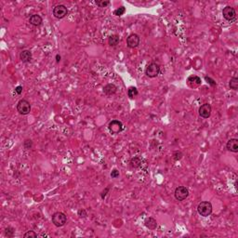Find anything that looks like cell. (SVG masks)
Returning a JSON list of instances; mask_svg holds the SVG:
<instances>
[{
  "mask_svg": "<svg viewBox=\"0 0 238 238\" xmlns=\"http://www.w3.org/2000/svg\"><path fill=\"white\" fill-rule=\"evenodd\" d=\"M226 148L232 153H238V139H230L226 143Z\"/></svg>",
  "mask_w": 238,
  "mask_h": 238,
  "instance_id": "obj_11",
  "label": "cell"
},
{
  "mask_svg": "<svg viewBox=\"0 0 238 238\" xmlns=\"http://www.w3.org/2000/svg\"><path fill=\"white\" fill-rule=\"evenodd\" d=\"M38 235H37V233H35L34 231H28L27 232H25L24 233V235H23V237L24 238H29V237H33V238H36Z\"/></svg>",
  "mask_w": 238,
  "mask_h": 238,
  "instance_id": "obj_25",
  "label": "cell"
},
{
  "mask_svg": "<svg viewBox=\"0 0 238 238\" xmlns=\"http://www.w3.org/2000/svg\"><path fill=\"white\" fill-rule=\"evenodd\" d=\"M234 186H235V188H237V180H235V182H234Z\"/></svg>",
  "mask_w": 238,
  "mask_h": 238,
  "instance_id": "obj_33",
  "label": "cell"
},
{
  "mask_svg": "<svg viewBox=\"0 0 238 238\" xmlns=\"http://www.w3.org/2000/svg\"><path fill=\"white\" fill-rule=\"evenodd\" d=\"M15 92H16L17 94L21 95V94H22V86H18V87H15Z\"/></svg>",
  "mask_w": 238,
  "mask_h": 238,
  "instance_id": "obj_30",
  "label": "cell"
},
{
  "mask_svg": "<svg viewBox=\"0 0 238 238\" xmlns=\"http://www.w3.org/2000/svg\"><path fill=\"white\" fill-rule=\"evenodd\" d=\"M110 190V188L109 187H107L106 189H105V191H103V193H102V195H101V197L103 198V199H104L105 198V196H106V195H107V192Z\"/></svg>",
  "mask_w": 238,
  "mask_h": 238,
  "instance_id": "obj_31",
  "label": "cell"
},
{
  "mask_svg": "<svg viewBox=\"0 0 238 238\" xmlns=\"http://www.w3.org/2000/svg\"><path fill=\"white\" fill-rule=\"evenodd\" d=\"M188 85L191 87H197L198 86L201 85V79L196 76V75H191L188 77Z\"/></svg>",
  "mask_w": 238,
  "mask_h": 238,
  "instance_id": "obj_12",
  "label": "cell"
},
{
  "mask_svg": "<svg viewBox=\"0 0 238 238\" xmlns=\"http://www.w3.org/2000/svg\"><path fill=\"white\" fill-rule=\"evenodd\" d=\"M174 196L178 201H183L189 196V191L184 186H179L175 189Z\"/></svg>",
  "mask_w": 238,
  "mask_h": 238,
  "instance_id": "obj_6",
  "label": "cell"
},
{
  "mask_svg": "<svg viewBox=\"0 0 238 238\" xmlns=\"http://www.w3.org/2000/svg\"><path fill=\"white\" fill-rule=\"evenodd\" d=\"M5 233L8 237H13L15 233V229L12 227H8L5 229Z\"/></svg>",
  "mask_w": 238,
  "mask_h": 238,
  "instance_id": "obj_22",
  "label": "cell"
},
{
  "mask_svg": "<svg viewBox=\"0 0 238 238\" xmlns=\"http://www.w3.org/2000/svg\"><path fill=\"white\" fill-rule=\"evenodd\" d=\"M173 159H174V161H179V160H180L181 158H182V156H183V154L180 152V151H176V152H174L173 153Z\"/></svg>",
  "mask_w": 238,
  "mask_h": 238,
  "instance_id": "obj_24",
  "label": "cell"
},
{
  "mask_svg": "<svg viewBox=\"0 0 238 238\" xmlns=\"http://www.w3.org/2000/svg\"><path fill=\"white\" fill-rule=\"evenodd\" d=\"M119 42H120V37L117 34H113V35L109 36V38H108V44L111 46H115Z\"/></svg>",
  "mask_w": 238,
  "mask_h": 238,
  "instance_id": "obj_18",
  "label": "cell"
},
{
  "mask_svg": "<svg viewBox=\"0 0 238 238\" xmlns=\"http://www.w3.org/2000/svg\"><path fill=\"white\" fill-rule=\"evenodd\" d=\"M23 146L25 149H31L32 146H33V141L31 139H25L24 142H23Z\"/></svg>",
  "mask_w": 238,
  "mask_h": 238,
  "instance_id": "obj_26",
  "label": "cell"
},
{
  "mask_svg": "<svg viewBox=\"0 0 238 238\" xmlns=\"http://www.w3.org/2000/svg\"><path fill=\"white\" fill-rule=\"evenodd\" d=\"M125 12H126V8L122 6V7L116 9V10L114 11V15H115V16H122V15H124Z\"/></svg>",
  "mask_w": 238,
  "mask_h": 238,
  "instance_id": "obj_21",
  "label": "cell"
},
{
  "mask_svg": "<svg viewBox=\"0 0 238 238\" xmlns=\"http://www.w3.org/2000/svg\"><path fill=\"white\" fill-rule=\"evenodd\" d=\"M51 220H52V223L56 227H62V226H63L66 223L67 216L64 213H63V212H55L52 215Z\"/></svg>",
  "mask_w": 238,
  "mask_h": 238,
  "instance_id": "obj_4",
  "label": "cell"
},
{
  "mask_svg": "<svg viewBox=\"0 0 238 238\" xmlns=\"http://www.w3.org/2000/svg\"><path fill=\"white\" fill-rule=\"evenodd\" d=\"M229 87H230L231 89H233V90H237L238 89V78L236 76L231 78L230 83H229Z\"/></svg>",
  "mask_w": 238,
  "mask_h": 238,
  "instance_id": "obj_20",
  "label": "cell"
},
{
  "mask_svg": "<svg viewBox=\"0 0 238 238\" xmlns=\"http://www.w3.org/2000/svg\"><path fill=\"white\" fill-rule=\"evenodd\" d=\"M20 60L22 63H30L32 61V52L30 50H22L20 53Z\"/></svg>",
  "mask_w": 238,
  "mask_h": 238,
  "instance_id": "obj_15",
  "label": "cell"
},
{
  "mask_svg": "<svg viewBox=\"0 0 238 238\" xmlns=\"http://www.w3.org/2000/svg\"><path fill=\"white\" fill-rule=\"evenodd\" d=\"M95 3H96L100 8H105L108 5H110V1H104V0H96Z\"/></svg>",
  "mask_w": 238,
  "mask_h": 238,
  "instance_id": "obj_23",
  "label": "cell"
},
{
  "mask_svg": "<svg viewBox=\"0 0 238 238\" xmlns=\"http://www.w3.org/2000/svg\"><path fill=\"white\" fill-rule=\"evenodd\" d=\"M139 42H140V39L137 34H131L127 38V46L130 47V49L137 47L139 45Z\"/></svg>",
  "mask_w": 238,
  "mask_h": 238,
  "instance_id": "obj_9",
  "label": "cell"
},
{
  "mask_svg": "<svg viewBox=\"0 0 238 238\" xmlns=\"http://www.w3.org/2000/svg\"><path fill=\"white\" fill-rule=\"evenodd\" d=\"M119 171L117 170V169H114L112 172H111V177L113 178V179H116V178H118L119 177Z\"/></svg>",
  "mask_w": 238,
  "mask_h": 238,
  "instance_id": "obj_27",
  "label": "cell"
},
{
  "mask_svg": "<svg viewBox=\"0 0 238 238\" xmlns=\"http://www.w3.org/2000/svg\"><path fill=\"white\" fill-rule=\"evenodd\" d=\"M211 112H212V108H211V105L209 103H205V104L201 105L200 108H199V111H198L199 115L202 118H208V117H210Z\"/></svg>",
  "mask_w": 238,
  "mask_h": 238,
  "instance_id": "obj_10",
  "label": "cell"
},
{
  "mask_svg": "<svg viewBox=\"0 0 238 238\" xmlns=\"http://www.w3.org/2000/svg\"><path fill=\"white\" fill-rule=\"evenodd\" d=\"M205 79H206V80L208 81V83H209V84H210L212 87H215V86H216V82H215L213 79H211L210 77H208V76H206V77H205Z\"/></svg>",
  "mask_w": 238,
  "mask_h": 238,
  "instance_id": "obj_29",
  "label": "cell"
},
{
  "mask_svg": "<svg viewBox=\"0 0 238 238\" xmlns=\"http://www.w3.org/2000/svg\"><path fill=\"white\" fill-rule=\"evenodd\" d=\"M139 95V91L135 87H130L127 90V96L130 99H135Z\"/></svg>",
  "mask_w": 238,
  "mask_h": 238,
  "instance_id": "obj_19",
  "label": "cell"
},
{
  "mask_svg": "<svg viewBox=\"0 0 238 238\" xmlns=\"http://www.w3.org/2000/svg\"><path fill=\"white\" fill-rule=\"evenodd\" d=\"M141 162H142V158H140L139 156H135L133 157L130 162H129V165L132 168H138L140 167L141 165Z\"/></svg>",
  "mask_w": 238,
  "mask_h": 238,
  "instance_id": "obj_17",
  "label": "cell"
},
{
  "mask_svg": "<svg viewBox=\"0 0 238 238\" xmlns=\"http://www.w3.org/2000/svg\"><path fill=\"white\" fill-rule=\"evenodd\" d=\"M108 129L112 134L115 135V134H118V133H120L124 130V125L121 121L115 119V120H112L109 123Z\"/></svg>",
  "mask_w": 238,
  "mask_h": 238,
  "instance_id": "obj_5",
  "label": "cell"
},
{
  "mask_svg": "<svg viewBox=\"0 0 238 238\" xmlns=\"http://www.w3.org/2000/svg\"><path fill=\"white\" fill-rule=\"evenodd\" d=\"M222 15H223V18L225 20H227L228 22H233V21H235V18H236L235 10L230 6H227L223 9Z\"/></svg>",
  "mask_w": 238,
  "mask_h": 238,
  "instance_id": "obj_7",
  "label": "cell"
},
{
  "mask_svg": "<svg viewBox=\"0 0 238 238\" xmlns=\"http://www.w3.org/2000/svg\"><path fill=\"white\" fill-rule=\"evenodd\" d=\"M144 225L149 229V230H155L157 227V221L154 218H146L144 220Z\"/></svg>",
  "mask_w": 238,
  "mask_h": 238,
  "instance_id": "obj_16",
  "label": "cell"
},
{
  "mask_svg": "<svg viewBox=\"0 0 238 238\" xmlns=\"http://www.w3.org/2000/svg\"><path fill=\"white\" fill-rule=\"evenodd\" d=\"M68 14V10L64 5H57L53 9V15L57 19H63Z\"/></svg>",
  "mask_w": 238,
  "mask_h": 238,
  "instance_id": "obj_8",
  "label": "cell"
},
{
  "mask_svg": "<svg viewBox=\"0 0 238 238\" xmlns=\"http://www.w3.org/2000/svg\"><path fill=\"white\" fill-rule=\"evenodd\" d=\"M117 87L115 84H107L104 87H103V92L108 95V96H111V95H114L116 93Z\"/></svg>",
  "mask_w": 238,
  "mask_h": 238,
  "instance_id": "obj_14",
  "label": "cell"
},
{
  "mask_svg": "<svg viewBox=\"0 0 238 238\" xmlns=\"http://www.w3.org/2000/svg\"><path fill=\"white\" fill-rule=\"evenodd\" d=\"M160 73V65L156 63H151L147 65L145 69V75L150 78L156 77Z\"/></svg>",
  "mask_w": 238,
  "mask_h": 238,
  "instance_id": "obj_2",
  "label": "cell"
},
{
  "mask_svg": "<svg viewBox=\"0 0 238 238\" xmlns=\"http://www.w3.org/2000/svg\"><path fill=\"white\" fill-rule=\"evenodd\" d=\"M17 111L22 115H29L31 112V104L27 100H20L17 103Z\"/></svg>",
  "mask_w": 238,
  "mask_h": 238,
  "instance_id": "obj_3",
  "label": "cell"
},
{
  "mask_svg": "<svg viewBox=\"0 0 238 238\" xmlns=\"http://www.w3.org/2000/svg\"><path fill=\"white\" fill-rule=\"evenodd\" d=\"M29 22L34 26H40L43 22V19L38 14H33L29 19Z\"/></svg>",
  "mask_w": 238,
  "mask_h": 238,
  "instance_id": "obj_13",
  "label": "cell"
},
{
  "mask_svg": "<svg viewBox=\"0 0 238 238\" xmlns=\"http://www.w3.org/2000/svg\"><path fill=\"white\" fill-rule=\"evenodd\" d=\"M78 216L79 217H83V218H86L87 216V211L85 210V209H79L78 210Z\"/></svg>",
  "mask_w": 238,
  "mask_h": 238,
  "instance_id": "obj_28",
  "label": "cell"
},
{
  "mask_svg": "<svg viewBox=\"0 0 238 238\" xmlns=\"http://www.w3.org/2000/svg\"><path fill=\"white\" fill-rule=\"evenodd\" d=\"M61 59H62V57L60 56V54H57V55H56V62H57V63H60Z\"/></svg>",
  "mask_w": 238,
  "mask_h": 238,
  "instance_id": "obj_32",
  "label": "cell"
},
{
  "mask_svg": "<svg viewBox=\"0 0 238 238\" xmlns=\"http://www.w3.org/2000/svg\"><path fill=\"white\" fill-rule=\"evenodd\" d=\"M197 211L202 217H208L212 213V205L208 201H203L197 206Z\"/></svg>",
  "mask_w": 238,
  "mask_h": 238,
  "instance_id": "obj_1",
  "label": "cell"
}]
</instances>
